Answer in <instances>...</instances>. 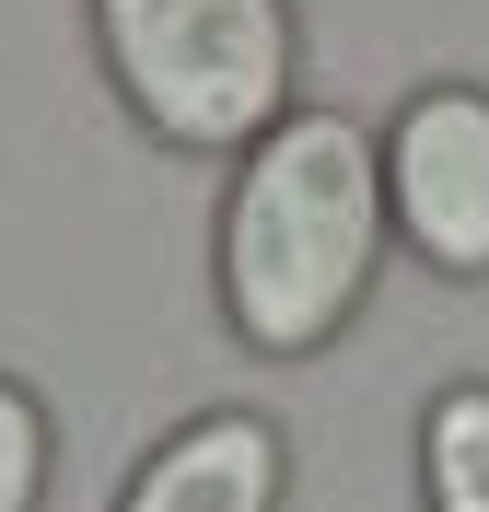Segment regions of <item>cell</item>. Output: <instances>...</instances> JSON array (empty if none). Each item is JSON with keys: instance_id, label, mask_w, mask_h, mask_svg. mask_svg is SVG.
<instances>
[{"instance_id": "4", "label": "cell", "mask_w": 489, "mask_h": 512, "mask_svg": "<svg viewBox=\"0 0 489 512\" xmlns=\"http://www.w3.org/2000/svg\"><path fill=\"white\" fill-rule=\"evenodd\" d=\"M280 466L292 454H280V431L257 408H210L129 478L117 512H280Z\"/></svg>"}, {"instance_id": "2", "label": "cell", "mask_w": 489, "mask_h": 512, "mask_svg": "<svg viewBox=\"0 0 489 512\" xmlns=\"http://www.w3.org/2000/svg\"><path fill=\"white\" fill-rule=\"evenodd\" d=\"M94 47L175 152H245L292 105V0H94Z\"/></svg>"}, {"instance_id": "3", "label": "cell", "mask_w": 489, "mask_h": 512, "mask_svg": "<svg viewBox=\"0 0 489 512\" xmlns=\"http://www.w3.org/2000/svg\"><path fill=\"white\" fill-rule=\"evenodd\" d=\"M385 233L420 245L443 280H489V94L478 82H431L385 128Z\"/></svg>"}, {"instance_id": "1", "label": "cell", "mask_w": 489, "mask_h": 512, "mask_svg": "<svg viewBox=\"0 0 489 512\" xmlns=\"http://www.w3.org/2000/svg\"><path fill=\"white\" fill-rule=\"evenodd\" d=\"M373 256H385V163L350 117L326 105H280V117L245 140V175L222 198V315L245 350H326L350 303L373 291Z\"/></svg>"}, {"instance_id": "5", "label": "cell", "mask_w": 489, "mask_h": 512, "mask_svg": "<svg viewBox=\"0 0 489 512\" xmlns=\"http://www.w3.org/2000/svg\"><path fill=\"white\" fill-rule=\"evenodd\" d=\"M420 489L431 512H489V384H443L420 408Z\"/></svg>"}, {"instance_id": "6", "label": "cell", "mask_w": 489, "mask_h": 512, "mask_svg": "<svg viewBox=\"0 0 489 512\" xmlns=\"http://www.w3.org/2000/svg\"><path fill=\"white\" fill-rule=\"evenodd\" d=\"M35 489H47V408L0 373V512H35Z\"/></svg>"}]
</instances>
